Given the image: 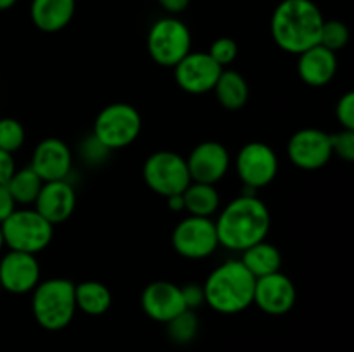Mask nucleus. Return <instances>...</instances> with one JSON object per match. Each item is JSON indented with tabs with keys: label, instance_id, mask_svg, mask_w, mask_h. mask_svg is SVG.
Wrapping results in <instances>:
<instances>
[{
	"label": "nucleus",
	"instance_id": "nucleus-1",
	"mask_svg": "<svg viewBox=\"0 0 354 352\" xmlns=\"http://www.w3.org/2000/svg\"><path fill=\"white\" fill-rule=\"evenodd\" d=\"M220 247L242 252L266 240L272 230V213L254 192H242L220 209L214 219Z\"/></svg>",
	"mask_w": 354,
	"mask_h": 352
},
{
	"label": "nucleus",
	"instance_id": "nucleus-2",
	"mask_svg": "<svg viewBox=\"0 0 354 352\" xmlns=\"http://www.w3.org/2000/svg\"><path fill=\"white\" fill-rule=\"evenodd\" d=\"M324 21V14L313 0H282L273 10L270 31L277 47L299 55L320 43Z\"/></svg>",
	"mask_w": 354,
	"mask_h": 352
},
{
	"label": "nucleus",
	"instance_id": "nucleus-3",
	"mask_svg": "<svg viewBox=\"0 0 354 352\" xmlns=\"http://www.w3.org/2000/svg\"><path fill=\"white\" fill-rule=\"evenodd\" d=\"M256 278L241 259H228L213 269L203 283L204 304L220 314H237L252 306Z\"/></svg>",
	"mask_w": 354,
	"mask_h": 352
},
{
	"label": "nucleus",
	"instance_id": "nucleus-4",
	"mask_svg": "<svg viewBox=\"0 0 354 352\" xmlns=\"http://www.w3.org/2000/svg\"><path fill=\"white\" fill-rule=\"evenodd\" d=\"M75 283L68 278H48L31 292V313L44 330L61 331L76 314Z\"/></svg>",
	"mask_w": 354,
	"mask_h": 352
},
{
	"label": "nucleus",
	"instance_id": "nucleus-5",
	"mask_svg": "<svg viewBox=\"0 0 354 352\" xmlns=\"http://www.w3.org/2000/svg\"><path fill=\"white\" fill-rule=\"evenodd\" d=\"M0 226L3 244L9 251L37 255L45 251L54 238V224L38 214L35 207H17Z\"/></svg>",
	"mask_w": 354,
	"mask_h": 352
},
{
	"label": "nucleus",
	"instance_id": "nucleus-6",
	"mask_svg": "<svg viewBox=\"0 0 354 352\" xmlns=\"http://www.w3.org/2000/svg\"><path fill=\"white\" fill-rule=\"evenodd\" d=\"M142 131V116L131 104L114 102L104 107L93 121L92 135L111 152L133 144Z\"/></svg>",
	"mask_w": 354,
	"mask_h": 352
},
{
	"label": "nucleus",
	"instance_id": "nucleus-7",
	"mask_svg": "<svg viewBox=\"0 0 354 352\" xmlns=\"http://www.w3.org/2000/svg\"><path fill=\"white\" fill-rule=\"evenodd\" d=\"M192 50V33L176 16L156 21L147 33V52L152 61L162 68H175Z\"/></svg>",
	"mask_w": 354,
	"mask_h": 352
},
{
	"label": "nucleus",
	"instance_id": "nucleus-8",
	"mask_svg": "<svg viewBox=\"0 0 354 352\" xmlns=\"http://www.w3.org/2000/svg\"><path fill=\"white\" fill-rule=\"evenodd\" d=\"M142 176L145 185L165 199L183 193L192 182L185 157L173 150H158L149 155L142 168Z\"/></svg>",
	"mask_w": 354,
	"mask_h": 352
},
{
	"label": "nucleus",
	"instance_id": "nucleus-9",
	"mask_svg": "<svg viewBox=\"0 0 354 352\" xmlns=\"http://www.w3.org/2000/svg\"><path fill=\"white\" fill-rule=\"evenodd\" d=\"M235 173L248 192L268 186L279 175V155L265 141H249L239 148L234 161Z\"/></svg>",
	"mask_w": 354,
	"mask_h": 352
},
{
	"label": "nucleus",
	"instance_id": "nucleus-10",
	"mask_svg": "<svg viewBox=\"0 0 354 352\" xmlns=\"http://www.w3.org/2000/svg\"><path fill=\"white\" fill-rule=\"evenodd\" d=\"M171 245L178 255L192 261L213 255L220 247L213 217L189 216L178 221L171 233Z\"/></svg>",
	"mask_w": 354,
	"mask_h": 352
},
{
	"label": "nucleus",
	"instance_id": "nucleus-11",
	"mask_svg": "<svg viewBox=\"0 0 354 352\" xmlns=\"http://www.w3.org/2000/svg\"><path fill=\"white\" fill-rule=\"evenodd\" d=\"M287 155L292 166L303 171H317L325 168L332 159L330 133L320 128L297 130L289 138Z\"/></svg>",
	"mask_w": 354,
	"mask_h": 352
},
{
	"label": "nucleus",
	"instance_id": "nucleus-12",
	"mask_svg": "<svg viewBox=\"0 0 354 352\" xmlns=\"http://www.w3.org/2000/svg\"><path fill=\"white\" fill-rule=\"evenodd\" d=\"M175 81L180 88L190 95H203L213 92L223 68L211 59L207 52L190 50L173 68Z\"/></svg>",
	"mask_w": 354,
	"mask_h": 352
},
{
	"label": "nucleus",
	"instance_id": "nucleus-13",
	"mask_svg": "<svg viewBox=\"0 0 354 352\" xmlns=\"http://www.w3.org/2000/svg\"><path fill=\"white\" fill-rule=\"evenodd\" d=\"M185 161L190 179L197 183H207V185H216L218 182H221L232 166L230 152L216 140L197 144Z\"/></svg>",
	"mask_w": 354,
	"mask_h": 352
},
{
	"label": "nucleus",
	"instance_id": "nucleus-14",
	"mask_svg": "<svg viewBox=\"0 0 354 352\" xmlns=\"http://www.w3.org/2000/svg\"><path fill=\"white\" fill-rule=\"evenodd\" d=\"M40 262L37 255L26 252L7 251L0 257V286L2 292L23 295L31 293L40 283Z\"/></svg>",
	"mask_w": 354,
	"mask_h": 352
},
{
	"label": "nucleus",
	"instance_id": "nucleus-15",
	"mask_svg": "<svg viewBox=\"0 0 354 352\" xmlns=\"http://www.w3.org/2000/svg\"><path fill=\"white\" fill-rule=\"evenodd\" d=\"M297 300V290L292 280L282 271L258 278L254 283L252 304L270 316L287 314Z\"/></svg>",
	"mask_w": 354,
	"mask_h": 352
},
{
	"label": "nucleus",
	"instance_id": "nucleus-16",
	"mask_svg": "<svg viewBox=\"0 0 354 352\" xmlns=\"http://www.w3.org/2000/svg\"><path fill=\"white\" fill-rule=\"evenodd\" d=\"M30 168L45 182L68 179L73 169V152L64 140L44 138L31 154Z\"/></svg>",
	"mask_w": 354,
	"mask_h": 352
},
{
	"label": "nucleus",
	"instance_id": "nucleus-17",
	"mask_svg": "<svg viewBox=\"0 0 354 352\" xmlns=\"http://www.w3.org/2000/svg\"><path fill=\"white\" fill-rule=\"evenodd\" d=\"M142 311L158 323H168L187 309L182 289L168 280H156L149 283L140 295Z\"/></svg>",
	"mask_w": 354,
	"mask_h": 352
},
{
	"label": "nucleus",
	"instance_id": "nucleus-18",
	"mask_svg": "<svg viewBox=\"0 0 354 352\" xmlns=\"http://www.w3.org/2000/svg\"><path fill=\"white\" fill-rule=\"evenodd\" d=\"M31 207H35V211L54 226L64 223L76 209L75 186L69 183V179L45 182Z\"/></svg>",
	"mask_w": 354,
	"mask_h": 352
},
{
	"label": "nucleus",
	"instance_id": "nucleus-19",
	"mask_svg": "<svg viewBox=\"0 0 354 352\" xmlns=\"http://www.w3.org/2000/svg\"><path fill=\"white\" fill-rule=\"evenodd\" d=\"M337 72V54L324 45H315L297 55V75L308 86L320 88L328 85Z\"/></svg>",
	"mask_w": 354,
	"mask_h": 352
},
{
	"label": "nucleus",
	"instance_id": "nucleus-20",
	"mask_svg": "<svg viewBox=\"0 0 354 352\" xmlns=\"http://www.w3.org/2000/svg\"><path fill=\"white\" fill-rule=\"evenodd\" d=\"M76 12V0H31V23L44 33L64 30Z\"/></svg>",
	"mask_w": 354,
	"mask_h": 352
},
{
	"label": "nucleus",
	"instance_id": "nucleus-21",
	"mask_svg": "<svg viewBox=\"0 0 354 352\" xmlns=\"http://www.w3.org/2000/svg\"><path fill=\"white\" fill-rule=\"evenodd\" d=\"M241 262L256 280L282 269V252L272 242H258L241 252Z\"/></svg>",
	"mask_w": 354,
	"mask_h": 352
},
{
	"label": "nucleus",
	"instance_id": "nucleus-22",
	"mask_svg": "<svg viewBox=\"0 0 354 352\" xmlns=\"http://www.w3.org/2000/svg\"><path fill=\"white\" fill-rule=\"evenodd\" d=\"M213 93L223 109L241 110L249 100L248 79L235 69H223Z\"/></svg>",
	"mask_w": 354,
	"mask_h": 352
},
{
	"label": "nucleus",
	"instance_id": "nucleus-23",
	"mask_svg": "<svg viewBox=\"0 0 354 352\" xmlns=\"http://www.w3.org/2000/svg\"><path fill=\"white\" fill-rule=\"evenodd\" d=\"M183 211L189 216L213 217L220 211L221 199L216 185L207 183L190 182V185L183 190Z\"/></svg>",
	"mask_w": 354,
	"mask_h": 352
},
{
	"label": "nucleus",
	"instance_id": "nucleus-24",
	"mask_svg": "<svg viewBox=\"0 0 354 352\" xmlns=\"http://www.w3.org/2000/svg\"><path fill=\"white\" fill-rule=\"evenodd\" d=\"M76 309L88 316H102L113 304V293L109 286L97 280H85L75 283Z\"/></svg>",
	"mask_w": 354,
	"mask_h": 352
},
{
	"label": "nucleus",
	"instance_id": "nucleus-25",
	"mask_svg": "<svg viewBox=\"0 0 354 352\" xmlns=\"http://www.w3.org/2000/svg\"><path fill=\"white\" fill-rule=\"evenodd\" d=\"M7 188H9L10 195H12L14 202L17 207H31L37 200L38 193H40L41 186H44V179L30 168H21L12 173L10 179L7 182Z\"/></svg>",
	"mask_w": 354,
	"mask_h": 352
},
{
	"label": "nucleus",
	"instance_id": "nucleus-26",
	"mask_svg": "<svg viewBox=\"0 0 354 352\" xmlns=\"http://www.w3.org/2000/svg\"><path fill=\"white\" fill-rule=\"evenodd\" d=\"M166 331H168L169 340L175 342V344H190L199 333V316H197L196 311L185 309L166 323Z\"/></svg>",
	"mask_w": 354,
	"mask_h": 352
},
{
	"label": "nucleus",
	"instance_id": "nucleus-27",
	"mask_svg": "<svg viewBox=\"0 0 354 352\" xmlns=\"http://www.w3.org/2000/svg\"><path fill=\"white\" fill-rule=\"evenodd\" d=\"M26 141V130L23 123L14 117H0V150L14 152L19 150Z\"/></svg>",
	"mask_w": 354,
	"mask_h": 352
},
{
	"label": "nucleus",
	"instance_id": "nucleus-28",
	"mask_svg": "<svg viewBox=\"0 0 354 352\" xmlns=\"http://www.w3.org/2000/svg\"><path fill=\"white\" fill-rule=\"evenodd\" d=\"M349 28L339 19H325L320 33V45H324L328 50L335 52L346 47L349 43Z\"/></svg>",
	"mask_w": 354,
	"mask_h": 352
},
{
	"label": "nucleus",
	"instance_id": "nucleus-29",
	"mask_svg": "<svg viewBox=\"0 0 354 352\" xmlns=\"http://www.w3.org/2000/svg\"><path fill=\"white\" fill-rule=\"evenodd\" d=\"M207 54L211 55V59H213L218 66H221L223 69H227L228 66H230L232 62L237 59L239 45H237V41L230 37L216 38V40L211 43Z\"/></svg>",
	"mask_w": 354,
	"mask_h": 352
},
{
	"label": "nucleus",
	"instance_id": "nucleus-30",
	"mask_svg": "<svg viewBox=\"0 0 354 352\" xmlns=\"http://www.w3.org/2000/svg\"><path fill=\"white\" fill-rule=\"evenodd\" d=\"M332 157H339L344 162L354 161V130L341 128L335 133H330Z\"/></svg>",
	"mask_w": 354,
	"mask_h": 352
},
{
	"label": "nucleus",
	"instance_id": "nucleus-31",
	"mask_svg": "<svg viewBox=\"0 0 354 352\" xmlns=\"http://www.w3.org/2000/svg\"><path fill=\"white\" fill-rule=\"evenodd\" d=\"M111 150L102 144V141L97 140L93 135H88L85 140L80 145V155H82L83 162H86L88 166H99L102 162L107 161Z\"/></svg>",
	"mask_w": 354,
	"mask_h": 352
},
{
	"label": "nucleus",
	"instance_id": "nucleus-32",
	"mask_svg": "<svg viewBox=\"0 0 354 352\" xmlns=\"http://www.w3.org/2000/svg\"><path fill=\"white\" fill-rule=\"evenodd\" d=\"M335 117L344 130H354V93L346 92L335 106Z\"/></svg>",
	"mask_w": 354,
	"mask_h": 352
},
{
	"label": "nucleus",
	"instance_id": "nucleus-33",
	"mask_svg": "<svg viewBox=\"0 0 354 352\" xmlns=\"http://www.w3.org/2000/svg\"><path fill=\"white\" fill-rule=\"evenodd\" d=\"M182 289L183 300H185L187 309L196 311L204 304V290L203 283H187V285L180 286Z\"/></svg>",
	"mask_w": 354,
	"mask_h": 352
},
{
	"label": "nucleus",
	"instance_id": "nucleus-34",
	"mask_svg": "<svg viewBox=\"0 0 354 352\" xmlns=\"http://www.w3.org/2000/svg\"><path fill=\"white\" fill-rule=\"evenodd\" d=\"M16 209L17 204L14 202L9 188L6 185H0V223H3Z\"/></svg>",
	"mask_w": 354,
	"mask_h": 352
},
{
	"label": "nucleus",
	"instance_id": "nucleus-35",
	"mask_svg": "<svg viewBox=\"0 0 354 352\" xmlns=\"http://www.w3.org/2000/svg\"><path fill=\"white\" fill-rule=\"evenodd\" d=\"M14 171H16L14 155L9 154V152L0 150V185H7Z\"/></svg>",
	"mask_w": 354,
	"mask_h": 352
},
{
	"label": "nucleus",
	"instance_id": "nucleus-36",
	"mask_svg": "<svg viewBox=\"0 0 354 352\" xmlns=\"http://www.w3.org/2000/svg\"><path fill=\"white\" fill-rule=\"evenodd\" d=\"M158 3L169 16H176V14H182L183 10H187V7L190 6V0H158Z\"/></svg>",
	"mask_w": 354,
	"mask_h": 352
},
{
	"label": "nucleus",
	"instance_id": "nucleus-37",
	"mask_svg": "<svg viewBox=\"0 0 354 352\" xmlns=\"http://www.w3.org/2000/svg\"><path fill=\"white\" fill-rule=\"evenodd\" d=\"M168 207L171 211H175V213H180V211H183V197L182 193H178V195H171L168 197Z\"/></svg>",
	"mask_w": 354,
	"mask_h": 352
},
{
	"label": "nucleus",
	"instance_id": "nucleus-38",
	"mask_svg": "<svg viewBox=\"0 0 354 352\" xmlns=\"http://www.w3.org/2000/svg\"><path fill=\"white\" fill-rule=\"evenodd\" d=\"M17 0H0V10H9L16 6Z\"/></svg>",
	"mask_w": 354,
	"mask_h": 352
},
{
	"label": "nucleus",
	"instance_id": "nucleus-39",
	"mask_svg": "<svg viewBox=\"0 0 354 352\" xmlns=\"http://www.w3.org/2000/svg\"><path fill=\"white\" fill-rule=\"evenodd\" d=\"M6 247V244H3V235H2V226H0V252H2V248Z\"/></svg>",
	"mask_w": 354,
	"mask_h": 352
},
{
	"label": "nucleus",
	"instance_id": "nucleus-40",
	"mask_svg": "<svg viewBox=\"0 0 354 352\" xmlns=\"http://www.w3.org/2000/svg\"><path fill=\"white\" fill-rule=\"evenodd\" d=\"M0 293H2V286H0Z\"/></svg>",
	"mask_w": 354,
	"mask_h": 352
}]
</instances>
